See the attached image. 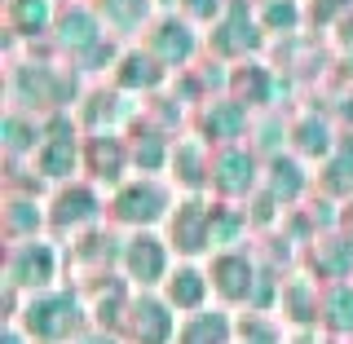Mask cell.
Instances as JSON below:
<instances>
[{
    "label": "cell",
    "mask_w": 353,
    "mask_h": 344,
    "mask_svg": "<svg viewBox=\"0 0 353 344\" xmlns=\"http://www.w3.org/2000/svg\"><path fill=\"white\" fill-rule=\"evenodd\" d=\"M154 49H159L168 62H185V58H190V49H194L190 27H185V22H176V18L159 22V31H154Z\"/></svg>",
    "instance_id": "5"
},
{
    "label": "cell",
    "mask_w": 353,
    "mask_h": 344,
    "mask_svg": "<svg viewBox=\"0 0 353 344\" xmlns=\"http://www.w3.org/2000/svg\"><path fill=\"white\" fill-rule=\"evenodd\" d=\"M216 287L225 296H248V287H252V265L243 261V256H221L216 261Z\"/></svg>",
    "instance_id": "8"
},
{
    "label": "cell",
    "mask_w": 353,
    "mask_h": 344,
    "mask_svg": "<svg viewBox=\"0 0 353 344\" xmlns=\"http://www.w3.org/2000/svg\"><path fill=\"white\" fill-rule=\"evenodd\" d=\"M163 208V194L154 185H132V190L119 199V216L124 221H154Z\"/></svg>",
    "instance_id": "7"
},
{
    "label": "cell",
    "mask_w": 353,
    "mask_h": 344,
    "mask_svg": "<svg viewBox=\"0 0 353 344\" xmlns=\"http://www.w3.org/2000/svg\"><path fill=\"white\" fill-rule=\"evenodd\" d=\"M146 9H150L146 0H102V18H106L115 31H132V27H141Z\"/></svg>",
    "instance_id": "11"
},
{
    "label": "cell",
    "mask_w": 353,
    "mask_h": 344,
    "mask_svg": "<svg viewBox=\"0 0 353 344\" xmlns=\"http://www.w3.org/2000/svg\"><path fill=\"white\" fill-rule=\"evenodd\" d=\"M9 274H14L18 283H44V279L53 274L49 247H18V252H14V265H9Z\"/></svg>",
    "instance_id": "6"
},
{
    "label": "cell",
    "mask_w": 353,
    "mask_h": 344,
    "mask_svg": "<svg viewBox=\"0 0 353 344\" xmlns=\"http://www.w3.org/2000/svg\"><path fill=\"white\" fill-rule=\"evenodd\" d=\"M331 309H336V318H331L336 327H353V292H336Z\"/></svg>",
    "instance_id": "18"
},
{
    "label": "cell",
    "mask_w": 353,
    "mask_h": 344,
    "mask_svg": "<svg viewBox=\"0 0 353 344\" xmlns=\"http://www.w3.org/2000/svg\"><path fill=\"white\" fill-rule=\"evenodd\" d=\"M199 296H203V279H199L194 270H181V274L172 279V305L194 309V305H199Z\"/></svg>",
    "instance_id": "14"
},
{
    "label": "cell",
    "mask_w": 353,
    "mask_h": 344,
    "mask_svg": "<svg viewBox=\"0 0 353 344\" xmlns=\"http://www.w3.org/2000/svg\"><path fill=\"white\" fill-rule=\"evenodd\" d=\"M97 344H102V340H97Z\"/></svg>",
    "instance_id": "20"
},
{
    "label": "cell",
    "mask_w": 353,
    "mask_h": 344,
    "mask_svg": "<svg viewBox=\"0 0 353 344\" xmlns=\"http://www.w3.org/2000/svg\"><path fill=\"white\" fill-rule=\"evenodd\" d=\"M71 154H75L71 137H66V132H58V141H49V146L40 150V168L53 172V176H62V172H71Z\"/></svg>",
    "instance_id": "12"
},
{
    "label": "cell",
    "mask_w": 353,
    "mask_h": 344,
    "mask_svg": "<svg viewBox=\"0 0 353 344\" xmlns=\"http://www.w3.org/2000/svg\"><path fill=\"white\" fill-rule=\"evenodd\" d=\"M181 344H225V323L221 318H194V327L185 331Z\"/></svg>",
    "instance_id": "15"
},
{
    "label": "cell",
    "mask_w": 353,
    "mask_h": 344,
    "mask_svg": "<svg viewBox=\"0 0 353 344\" xmlns=\"http://www.w3.org/2000/svg\"><path fill=\"white\" fill-rule=\"evenodd\" d=\"M212 181H216L225 194H239V190H248V185H252V159H248V154H239V150H225V154L216 159V172H212Z\"/></svg>",
    "instance_id": "4"
},
{
    "label": "cell",
    "mask_w": 353,
    "mask_h": 344,
    "mask_svg": "<svg viewBox=\"0 0 353 344\" xmlns=\"http://www.w3.org/2000/svg\"><path fill=\"white\" fill-rule=\"evenodd\" d=\"M137 336H141V331H146V344H163V336H168V314H163V309L159 305H146V309H137Z\"/></svg>",
    "instance_id": "13"
},
{
    "label": "cell",
    "mask_w": 353,
    "mask_h": 344,
    "mask_svg": "<svg viewBox=\"0 0 353 344\" xmlns=\"http://www.w3.org/2000/svg\"><path fill=\"white\" fill-rule=\"evenodd\" d=\"M203 221H208V212H203L199 203H190V216H185V225H181V239H176L185 252H194L199 243H208V234H203Z\"/></svg>",
    "instance_id": "16"
},
{
    "label": "cell",
    "mask_w": 353,
    "mask_h": 344,
    "mask_svg": "<svg viewBox=\"0 0 353 344\" xmlns=\"http://www.w3.org/2000/svg\"><path fill=\"white\" fill-rule=\"evenodd\" d=\"M221 9V0H185V14L190 18H212Z\"/></svg>",
    "instance_id": "19"
},
{
    "label": "cell",
    "mask_w": 353,
    "mask_h": 344,
    "mask_svg": "<svg viewBox=\"0 0 353 344\" xmlns=\"http://www.w3.org/2000/svg\"><path fill=\"white\" fill-rule=\"evenodd\" d=\"M128 274L137 283H154L163 274V252L154 239H132L128 243Z\"/></svg>",
    "instance_id": "3"
},
{
    "label": "cell",
    "mask_w": 353,
    "mask_h": 344,
    "mask_svg": "<svg viewBox=\"0 0 353 344\" xmlns=\"http://www.w3.org/2000/svg\"><path fill=\"white\" fill-rule=\"evenodd\" d=\"M62 40L71 44V49H88V44H97V18L88 14V9H71V14L62 18Z\"/></svg>",
    "instance_id": "10"
},
{
    "label": "cell",
    "mask_w": 353,
    "mask_h": 344,
    "mask_svg": "<svg viewBox=\"0 0 353 344\" xmlns=\"http://www.w3.org/2000/svg\"><path fill=\"white\" fill-rule=\"evenodd\" d=\"M53 22V0H9V27L18 36H40Z\"/></svg>",
    "instance_id": "1"
},
{
    "label": "cell",
    "mask_w": 353,
    "mask_h": 344,
    "mask_svg": "<svg viewBox=\"0 0 353 344\" xmlns=\"http://www.w3.org/2000/svg\"><path fill=\"white\" fill-rule=\"evenodd\" d=\"M243 31L252 36V18H248V9L243 5H230V14L221 18V27H216V36H212V44L221 53H243V49H252L256 40H243Z\"/></svg>",
    "instance_id": "2"
},
{
    "label": "cell",
    "mask_w": 353,
    "mask_h": 344,
    "mask_svg": "<svg viewBox=\"0 0 353 344\" xmlns=\"http://www.w3.org/2000/svg\"><path fill=\"white\" fill-rule=\"evenodd\" d=\"M66 309H75V305L71 301H40V305H31V327L44 331V336H62V331L75 323V318H58V314H66Z\"/></svg>",
    "instance_id": "9"
},
{
    "label": "cell",
    "mask_w": 353,
    "mask_h": 344,
    "mask_svg": "<svg viewBox=\"0 0 353 344\" xmlns=\"http://www.w3.org/2000/svg\"><path fill=\"white\" fill-rule=\"evenodd\" d=\"M261 22H265V27H279V22L292 27V22H296V0H270V14H265Z\"/></svg>",
    "instance_id": "17"
}]
</instances>
